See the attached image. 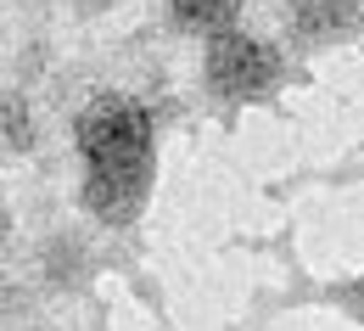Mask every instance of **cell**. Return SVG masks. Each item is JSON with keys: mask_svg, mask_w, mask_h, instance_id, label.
Instances as JSON below:
<instances>
[{"mask_svg": "<svg viewBox=\"0 0 364 331\" xmlns=\"http://www.w3.org/2000/svg\"><path fill=\"white\" fill-rule=\"evenodd\" d=\"M79 152L90 169H151V118L135 101H95L79 118Z\"/></svg>", "mask_w": 364, "mask_h": 331, "instance_id": "1", "label": "cell"}, {"mask_svg": "<svg viewBox=\"0 0 364 331\" xmlns=\"http://www.w3.org/2000/svg\"><path fill=\"white\" fill-rule=\"evenodd\" d=\"M208 79L225 95H258L280 79V56L247 34H219L208 46Z\"/></svg>", "mask_w": 364, "mask_h": 331, "instance_id": "2", "label": "cell"}, {"mask_svg": "<svg viewBox=\"0 0 364 331\" xmlns=\"http://www.w3.org/2000/svg\"><path fill=\"white\" fill-rule=\"evenodd\" d=\"M146 174L151 169H90V186H85V202H90L101 219H129L146 196Z\"/></svg>", "mask_w": 364, "mask_h": 331, "instance_id": "3", "label": "cell"}, {"mask_svg": "<svg viewBox=\"0 0 364 331\" xmlns=\"http://www.w3.org/2000/svg\"><path fill=\"white\" fill-rule=\"evenodd\" d=\"M297 28L303 34H342V28H353V0H297Z\"/></svg>", "mask_w": 364, "mask_h": 331, "instance_id": "4", "label": "cell"}, {"mask_svg": "<svg viewBox=\"0 0 364 331\" xmlns=\"http://www.w3.org/2000/svg\"><path fill=\"white\" fill-rule=\"evenodd\" d=\"M174 11H180L191 28H225L235 0H174Z\"/></svg>", "mask_w": 364, "mask_h": 331, "instance_id": "5", "label": "cell"}, {"mask_svg": "<svg viewBox=\"0 0 364 331\" xmlns=\"http://www.w3.org/2000/svg\"><path fill=\"white\" fill-rule=\"evenodd\" d=\"M6 141H11V146H28V118H23L17 101H6Z\"/></svg>", "mask_w": 364, "mask_h": 331, "instance_id": "6", "label": "cell"}]
</instances>
